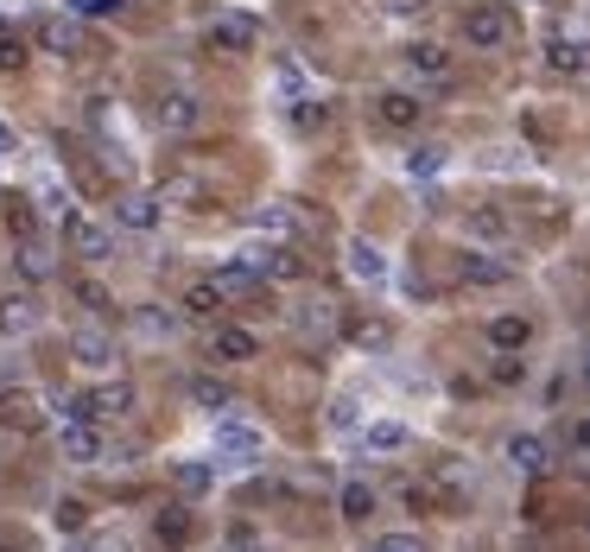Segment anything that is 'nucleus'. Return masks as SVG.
<instances>
[{
    "instance_id": "f3484780",
    "label": "nucleus",
    "mask_w": 590,
    "mask_h": 552,
    "mask_svg": "<svg viewBox=\"0 0 590 552\" xmlns=\"http://www.w3.org/2000/svg\"><path fill=\"white\" fill-rule=\"evenodd\" d=\"M292 325H299V337H305V343H324V337L336 330V305L331 299H305L299 311H292Z\"/></svg>"
},
{
    "instance_id": "9d476101",
    "label": "nucleus",
    "mask_w": 590,
    "mask_h": 552,
    "mask_svg": "<svg viewBox=\"0 0 590 552\" xmlns=\"http://www.w3.org/2000/svg\"><path fill=\"white\" fill-rule=\"evenodd\" d=\"M458 274H463V286H508L514 279V261H502V254H483V248H470L458 261Z\"/></svg>"
},
{
    "instance_id": "f704fd0d",
    "label": "nucleus",
    "mask_w": 590,
    "mask_h": 552,
    "mask_svg": "<svg viewBox=\"0 0 590 552\" xmlns=\"http://www.w3.org/2000/svg\"><path fill=\"white\" fill-rule=\"evenodd\" d=\"M64 13H77V20H108V13H121V0H64Z\"/></svg>"
},
{
    "instance_id": "ddd939ff",
    "label": "nucleus",
    "mask_w": 590,
    "mask_h": 552,
    "mask_svg": "<svg viewBox=\"0 0 590 552\" xmlns=\"http://www.w3.org/2000/svg\"><path fill=\"white\" fill-rule=\"evenodd\" d=\"M159 210H165L159 191H128V198L115 203V223L121 229H159Z\"/></svg>"
},
{
    "instance_id": "5701e85b",
    "label": "nucleus",
    "mask_w": 590,
    "mask_h": 552,
    "mask_svg": "<svg viewBox=\"0 0 590 552\" xmlns=\"http://www.w3.org/2000/svg\"><path fill=\"white\" fill-rule=\"evenodd\" d=\"M197 115H204V108H197V96H184V89H172V96L159 102V121L172 127V134H191Z\"/></svg>"
},
{
    "instance_id": "2f4dec72",
    "label": "nucleus",
    "mask_w": 590,
    "mask_h": 552,
    "mask_svg": "<svg viewBox=\"0 0 590 552\" xmlns=\"http://www.w3.org/2000/svg\"><path fill=\"white\" fill-rule=\"evenodd\" d=\"M172 477H179V489H184V496H204L210 482H216V470H210V464H179Z\"/></svg>"
},
{
    "instance_id": "393cba45",
    "label": "nucleus",
    "mask_w": 590,
    "mask_h": 552,
    "mask_svg": "<svg viewBox=\"0 0 590 552\" xmlns=\"http://www.w3.org/2000/svg\"><path fill=\"white\" fill-rule=\"evenodd\" d=\"M210 45H223V51H248V45H255V20H216Z\"/></svg>"
},
{
    "instance_id": "4468645a",
    "label": "nucleus",
    "mask_w": 590,
    "mask_h": 552,
    "mask_svg": "<svg viewBox=\"0 0 590 552\" xmlns=\"http://www.w3.org/2000/svg\"><path fill=\"white\" fill-rule=\"evenodd\" d=\"M508 464L514 470H527V477H546V470H553V452H546V438H534V432H514Z\"/></svg>"
},
{
    "instance_id": "a878e982",
    "label": "nucleus",
    "mask_w": 590,
    "mask_h": 552,
    "mask_svg": "<svg viewBox=\"0 0 590 552\" xmlns=\"http://www.w3.org/2000/svg\"><path fill=\"white\" fill-rule=\"evenodd\" d=\"M191 401L204 406V413H223V406H235V394H229V388H223V381L197 375V381H191Z\"/></svg>"
},
{
    "instance_id": "58836bf2",
    "label": "nucleus",
    "mask_w": 590,
    "mask_h": 552,
    "mask_svg": "<svg viewBox=\"0 0 590 552\" xmlns=\"http://www.w3.org/2000/svg\"><path fill=\"white\" fill-rule=\"evenodd\" d=\"M356 426H362L356 401H336V406H331V432H356Z\"/></svg>"
},
{
    "instance_id": "c85d7f7f",
    "label": "nucleus",
    "mask_w": 590,
    "mask_h": 552,
    "mask_svg": "<svg viewBox=\"0 0 590 552\" xmlns=\"http://www.w3.org/2000/svg\"><path fill=\"white\" fill-rule=\"evenodd\" d=\"M159 540H165V546H184V540H191V514H184V508H165V514H159Z\"/></svg>"
},
{
    "instance_id": "c756f323",
    "label": "nucleus",
    "mask_w": 590,
    "mask_h": 552,
    "mask_svg": "<svg viewBox=\"0 0 590 552\" xmlns=\"http://www.w3.org/2000/svg\"><path fill=\"white\" fill-rule=\"evenodd\" d=\"M133 330H140V337H153V343H165V337L179 330V318H165V311H133Z\"/></svg>"
},
{
    "instance_id": "3c124183",
    "label": "nucleus",
    "mask_w": 590,
    "mask_h": 552,
    "mask_svg": "<svg viewBox=\"0 0 590 552\" xmlns=\"http://www.w3.org/2000/svg\"><path fill=\"white\" fill-rule=\"evenodd\" d=\"M0 552H13V546H0Z\"/></svg>"
},
{
    "instance_id": "423d86ee",
    "label": "nucleus",
    "mask_w": 590,
    "mask_h": 552,
    "mask_svg": "<svg viewBox=\"0 0 590 552\" xmlns=\"http://www.w3.org/2000/svg\"><path fill=\"white\" fill-rule=\"evenodd\" d=\"M64 242H71L83 261H108V254H115V229L96 223V216H83V210H71V216H64Z\"/></svg>"
},
{
    "instance_id": "4be33fe9",
    "label": "nucleus",
    "mask_w": 590,
    "mask_h": 552,
    "mask_svg": "<svg viewBox=\"0 0 590 552\" xmlns=\"http://www.w3.org/2000/svg\"><path fill=\"white\" fill-rule=\"evenodd\" d=\"M216 293L223 299H248V293H260V274L248 261H229V267H216Z\"/></svg>"
},
{
    "instance_id": "6e6552de",
    "label": "nucleus",
    "mask_w": 590,
    "mask_h": 552,
    "mask_svg": "<svg viewBox=\"0 0 590 552\" xmlns=\"http://www.w3.org/2000/svg\"><path fill=\"white\" fill-rule=\"evenodd\" d=\"M13 274L26 279V286H45V279L57 274V254H52V242H39V235H26V242L13 248Z\"/></svg>"
},
{
    "instance_id": "9b49d317",
    "label": "nucleus",
    "mask_w": 590,
    "mask_h": 552,
    "mask_svg": "<svg viewBox=\"0 0 590 552\" xmlns=\"http://www.w3.org/2000/svg\"><path fill=\"white\" fill-rule=\"evenodd\" d=\"M419 115H426V102L412 96V89H382L375 96V121L382 127H419Z\"/></svg>"
},
{
    "instance_id": "ea45409f",
    "label": "nucleus",
    "mask_w": 590,
    "mask_h": 552,
    "mask_svg": "<svg viewBox=\"0 0 590 552\" xmlns=\"http://www.w3.org/2000/svg\"><path fill=\"white\" fill-rule=\"evenodd\" d=\"M7 223H13V235H20V242H26L32 229H39V216H32V203H13V210H7Z\"/></svg>"
},
{
    "instance_id": "f8f14e48",
    "label": "nucleus",
    "mask_w": 590,
    "mask_h": 552,
    "mask_svg": "<svg viewBox=\"0 0 590 552\" xmlns=\"http://www.w3.org/2000/svg\"><path fill=\"white\" fill-rule=\"evenodd\" d=\"M400 57H407V71H412V76H426V83H444V76H451V51L432 45V39H412Z\"/></svg>"
},
{
    "instance_id": "c03bdc74",
    "label": "nucleus",
    "mask_w": 590,
    "mask_h": 552,
    "mask_svg": "<svg viewBox=\"0 0 590 552\" xmlns=\"http://www.w3.org/2000/svg\"><path fill=\"white\" fill-rule=\"evenodd\" d=\"M280 89L299 102V96H305V71H299V64H280Z\"/></svg>"
},
{
    "instance_id": "6ab92c4d",
    "label": "nucleus",
    "mask_w": 590,
    "mask_h": 552,
    "mask_svg": "<svg viewBox=\"0 0 590 552\" xmlns=\"http://www.w3.org/2000/svg\"><path fill=\"white\" fill-rule=\"evenodd\" d=\"M584 57H590L584 32H553V39H546V64H553V71H584Z\"/></svg>"
},
{
    "instance_id": "2eb2a0df",
    "label": "nucleus",
    "mask_w": 590,
    "mask_h": 552,
    "mask_svg": "<svg viewBox=\"0 0 590 552\" xmlns=\"http://www.w3.org/2000/svg\"><path fill=\"white\" fill-rule=\"evenodd\" d=\"M39 318H45V311H39L32 293H7V299H0V337H26Z\"/></svg>"
},
{
    "instance_id": "39448f33",
    "label": "nucleus",
    "mask_w": 590,
    "mask_h": 552,
    "mask_svg": "<svg viewBox=\"0 0 590 552\" xmlns=\"http://www.w3.org/2000/svg\"><path fill=\"white\" fill-rule=\"evenodd\" d=\"M71 362H77V369H89V375H103V369H115V362H121V343H115L103 325H77V337H71Z\"/></svg>"
},
{
    "instance_id": "49530a36",
    "label": "nucleus",
    "mask_w": 590,
    "mask_h": 552,
    "mask_svg": "<svg viewBox=\"0 0 590 552\" xmlns=\"http://www.w3.org/2000/svg\"><path fill=\"white\" fill-rule=\"evenodd\" d=\"M571 452L590 457V420H578V426H571Z\"/></svg>"
},
{
    "instance_id": "c9c22d12",
    "label": "nucleus",
    "mask_w": 590,
    "mask_h": 552,
    "mask_svg": "<svg viewBox=\"0 0 590 552\" xmlns=\"http://www.w3.org/2000/svg\"><path fill=\"white\" fill-rule=\"evenodd\" d=\"M83 521H89V508H83L77 496H64V502H57V528H64V533H77Z\"/></svg>"
},
{
    "instance_id": "4c0bfd02",
    "label": "nucleus",
    "mask_w": 590,
    "mask_h": 552,
    "mask_svg": "<svg viewBox=\"0 0 590 552\" xmlns=\"http://www.w3.org/2000/svg\"><path fill=\"white\" fill-rule=\"evenodd\" d=\"M292 274H299V261L286 248H267V279H292Z\"/></svg>"
},
{
    "instance_id": "e433bc0d",
    "label": "nucleus",
    "mask_w": 590,
    "mask_h": 552,
    "mask_svg": "<svg viewBox=\"0 0 590 552\" xmlns=\"http://www.w3.org/2000/svg\"><path fill=\"white\" fill-rule=\"evenodd\" d=\"M77 305H83V311H96V318H103V311H108V293L96 286V279H77Z\"/></svg>"
},
{
    "instance_id": "7c9ffc66",
    "label": "nucleus",
    "mask_w": 590,
    "mask_h": 552,
    "mask_svg": "<svg viewBox=\"0 0 590 552\" xmlns=\"http://www.w3.org/2000/svg\"><path fill=\"white\" fill-rule=\"evenodd\" d=\"M26 57H32V51H26V39H20V32H0V71H7V76L26 71Z\"/></svg>"
},
{
    "instance_id": "a211bd4d",
    "label": "nucleus",
    "mask_w": 590,
    "mask_h": 552,
    "mask_svg": "<svg viewBox=\"0 0 590 552\" xmlns=\"http://www.w3.org/2000/svg\"><path fill=\"white\" fill-rule=\"evenodd\" d=\"M527 343H534V325H527V318H489V350H502V355H521L527 350Z\"/></svg>"
},
{
    "instance_id": "cd10ccee",
    "label": "nucleus",
    "mask_w": 590,
    "mask_h": 552,
    "mask_svg": "<svg viewBox=\"0 0 590 552\" xmlns=\"http://www.w3.org/2000/svg\"><path fill=\"white\" fill-rule=\"evenodd\" d=\"M470 235H483V242H502V235H508V216H502V210H470Z\"/></svg>"
},
{
    "instance_id": "09e8293b",
    "label": "nucleus",
    "mask_w": 590,
    "mask_h": 552,
    "mask_svg": "<svg viewBox=\"0 0 590 552\" xmlns=\"http://www.w3.org/2000/svg\"><path fill=\"white\" fill-rule=\"evenodd\" d=\"M235 552H267V546H255V540H248V546H242V540H235Z\"/></svg>"
},
{
    "instance_id": "1a4fd4ad",
    "label": "nucleus",
    "mask_w": 590,
    "mask_h": 552,
    "mask_svg": "<svg viewBox=\"0 0 590 552\" xmlns=\"http://www.w3.org/2000/svg\"><path fill=\"white\" fill-rule=\"evenodd\" d=\"M39 45L52 51V57H83V20L77 13H52V20L39 25Z\"/></svg>"
},
{
    "instance_id": "f03ea898",
    "label": "nucleus",
    "mask_w": 590,
    "mask_h": 552,
    "mask_svg": "<svg viewBox=\"0 0 590 552\" xmlns=\"http://www.w3.org/2000/svg\"><path fill=\"white\" fill-rule=\"evenodd\" d=\"M514 39V20L502 0H476L470 13H463V45L470 51H502Z\"/></svg>"
},
{
    "instance_id": "412c9836",
    "label": "nucleus",
    "mask_w": 590,
    "mask_h": 552,
    "mask_svg": "<svg viewBox=\"0 0 590 552\" xmlns=\"http://www.w3.org/2000/svg\"><path fill=\"white\" fill-rule=\"evenodd\" d=\"M223 293H216V279H191V286H184V299H179V311L184 318H216V311H223Z\"/></svg>"
},
{
    "instance_id": "473e14b6",
    "label": "nucleus",
    "mask_w": 590,
    "mask_h": 552,
    "mask_svg": "<svg viewBox=\"0 0 590 552\" xmlns=\"http://www.w3.org/2000/svg\"><path fill=\"white\" fill-rule=\"evenodd\" d=\"M407 172H412V178L444 172V147H412V152H407Z\"/></svg>"
},
{
    "instance_id": "a19ab883",
    "label": "nucleus",
    "mask_w": 590,
    "mask_h": 552,
    "mask_svg": "<svg viewBox=\"0 0 590 552\" xmlns=\"http://www.w3.org/2000/svg\"><path fill=\"white\" fill-rule=\"evenodd\" d=\"M255 223L267 229V235H280V229H292V210H280V203H267V210H260Z\"/></svg>"
},
{
    "instance_id": "b1692460",
    "label": "nucleus",
    "mask_w": 590,
    "mask_h": 552,
    "mask_svg": "<svg viewBox=\"0 0 590 552\" xmlns=\"http://www.w3.org/2000/svg\"><path fill=\"white\" fill-rule=\"evenodd\" d=\"M0 420H7V426H39V401L20 394V388H7V394H0Z\"/></svg>"
},
{
    "instance_id": "aec40b11",
    "label": "nucleus",
    "mask_w": 590,
    "mask_h": 552,
    "mask_svg": "<svg viewBox=\"0 0 590 552\" xmlns=\"http://www.w3.org/2000/svg\"><path fill=\"white\" fill-rule=\"evenodd\" d=\"M336 514H343V521H350V528H362V521H368V514H375V489H368V482H343V489H336Z\"/></svg>"
},
{
    "instance_id": "de8ad7c7",
    "label": "nucleus",
    "mask_w": 590,
    "mask_h": 552,
    "mask_svg": "<svg viewBox=\"0 0 590 552\" xmlns=\"http://www.w3.org/2000/svg\"><path fill=\"white\" fill-rule=\"evenodd\" d=\"M7 152H20V134H13V127L0 121V159H7Z\"/></svg>"
},
{
    "instance_id": "a18cd8bd",
    "label": "nucleus",
    "mask_w": 590,
    "mask_h": 552,
    "mask_svg": "<svg viewBox=\"0 0 590 552\" xmlns=\"http://www.w3.org/2000/svg\"><path fill=\"white\" fill-rule=\"evenodd\" d=\"M495 381H521V355H502V362H495Z\"/></svg>"
},
{
    "instance_id": "7ed1b4c3",
    "label": "nucleus",
    "mask_w": 590,
    "mask_h": 552,
    "mask_svg": "<svg viewBox=\"0 0 590 552\" xmlns=\"http://www.w3.org/2000/svg\"><path fill=\"white\" fill-rule=\"evenodd\" d=\"M216 452L229 457V464H248V470H255L260 457H267V432H260L255 420H229V413H223V420H216Z\"/></svg>"
},
{
    "instance_id": "bb28decb",
    "label": "nucleus",
    "mask_w": 590,
    "mask_h": 552,
    "mask_svg": "<svg viewBox=\"0 0 590 552\" xmlns=\"http://www.w3.org/2000/svg\"><path fill=\"white\" fill-rule=\"evenodd\" d=\"M400 445H407V426H400V420H375V426H368V452H400Z\"/></svg>"
},
{
    "instance_id": "dca6fc26",
    "label": "nucleus",
    "mask_w": 590,
    "mask_h": 552,
    "mask_svg": "<svg viewBox=\"0 0 590 552\" xmlns=\"http://www.w3.org/2000/svg\"><path fill=\"white\" fill-rule=\"evenodd\" d=\"M343 267H350L362 286H387V261H382L375 242H350V248H343Z\"/></svg>"
},
{
    "instance_id": "79ce46f5",
    "label": "nucleus",
    "mask_w": 590,
    "mask_h": 552,
    "mask_svg": "<svg viewBox=\"0 0 590 552\" xmlns=\"http://www.w3.org/2000/svg\"><path fill=\"white\" fill-rule=\"evenodd\" d=\"M350 337H356L362 350H387V325H356Z\"/></svg>"
},
{
    "instance_id": "37998d69",
    "label": "nucleus",
    "mask_w": 590,
    "mask_h": 552,
    "mask_svg": "<svg viewBox=\"0 0 590 552\" xmlns=\"http://www.w3.org/2000/svg\"><path fill=\"white\" fill-rule=\"evenodd\" d=\"M368 552H426V546H419L412 533H387V540H375V546H368Z\"/></svg>"
},
{
    "instance_id": "8fccbe9b",
    "label": "nucleus",
    "mask_w": 590,
    "mask_h": 552,
    "mask_svg": "<svg viewBox=\"0 0 590 552\" xmlns=\"http://www.w3.org/2000/svg\"><path fill=\"white\" fill-rule=\"evenodd\" d=\"M578 375H584V388H590V355H584V362H578Z\"/></svg>"
},
{
    "instance_id": "0eeeda50",
    "label": "nucleus",
    "mask_w": 590,
    "mask_h": 552,
    "mask_svg": "<svg viewBox=\"0 0 590 552\" xmlns=\"http://www.w3.org/2000/svg\"><path fill=\"white\" fill-rule=\"evenodd\" d=\"M260 355V337L248 325H223L210 330V362H223V369H235V362H255Z\"/></svg>"
},
{
    "instance_id": "72a5a7b5",
    "label": "nucleus",
    "mask_w": 590,
    "mask_h": 552,
    "mask_svg": "<svg viewBox=\"0 0 590 552\" xmlns=\"http://www.w3.org/2000/svg\"><path fill=\"white\" fill-rule=\"evenodd\" d=\"M324 115H331V108H324V102H311V96H299V102H292V127H299V134H311V127H324Z\"/></svg>"
},
{
    "instance_id": "20e7f679",
    "label": "nucleus",
    "mask_w": 590,
    "mask_h": 552,
    "mask_svg": "<svg viewBox=\"0 0 590 552\" xmlns=\"http://www.w3.org/2000/svg\"><path fill=\"white\" fill-rule=\"evenodd\" d=\"M57 452H64V464L89 470V464L108 457V438H103V426H89V420H64V426H57Z\"/></svg>"
},
{
    "instance_id": "f257e3e1",
    "label": "nucleus",
    "mask_w": 590,
    "mask_h": 552,
    "mask_svg": "<svg viewBox=\"0 0 590 552\" xmlns=\"http://www.w3.org/2000/svg\"><path fill=\"white\" fill-rule=\"evenodd\" d=\"M57 413H64V420H89V426H103V420H128V413H133V388L121 375H108V381H96V388L71 394Z\"/></svg>"
}]
</instances>
